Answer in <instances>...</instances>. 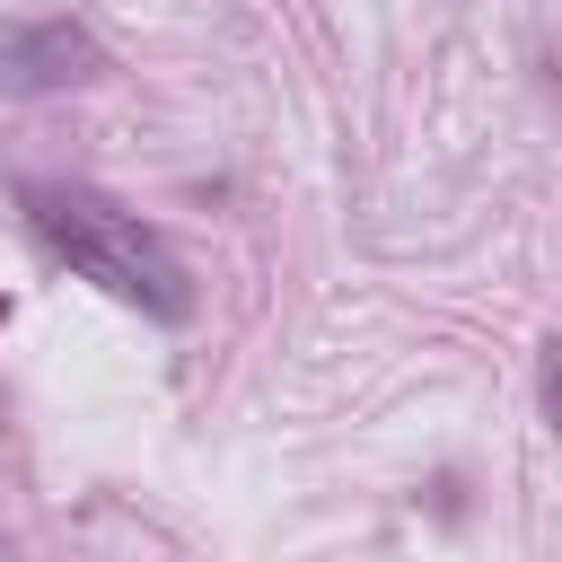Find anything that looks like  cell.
Instances as JSON below:
<instances>
[{"mask_svg": "<svg viewBox=\"0 0 562 562\" xmlns=\"http://www.w3.org/2000/svg\"><path fill=\"white\" fill-rule=\"evenodd\" d=\"M18 211H26V228L79 272V281H97L105 299H123V307H140V316H184L193 307V281H184V263L167 255V237L140 220V211H123V202H105L97 184H18Z\"/></svg>", "mask_w": 562, "mask_h": 562, "instance_id": "cell-1", "label": "cell"}, {"mask_svg": "<svg viewBox=\"0 0 562 562\" xmlns=\"http://www.w3.org/2000/svg\"><path fill=\"white\" fill-rule=\"evenodd\" d=\"M88 79H105V44L79 18L0 26V88L9 97H53V88H88Z\"/></svg>", "mask_w": 562, "mask_h": 562, "instance_id": "cell-2", "label": "cell"}, {"mask_svg": "<svg viewBox=\"0 0 562 562\" xmlns=\"http://www.w3.org/2000/svg\"><path fill=\"white\" fill-rule=\"evenodd\" d=\"M536 386H544V422L562 430V334L544 342V369H536Z\"/></svg>", "mask_w": 562, "mask_h": 562, "instance_id": "cell-3", "label": "cell"}, {"mask_svg": "<svg viewBox=\"0 0 562 562\" xmlns=\"http://www.w3.org/2000/svg\"><path fill=\"white\" fill-rule=\"evenodd\" d=\"M544 79H553V88H562V44H553V61H544Z\"/></svg>", "mask_w": 562, "mask_h": 562, "instance_id": "cell-4", "label": "cell"}]
</instances>
